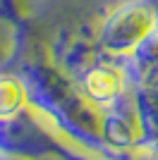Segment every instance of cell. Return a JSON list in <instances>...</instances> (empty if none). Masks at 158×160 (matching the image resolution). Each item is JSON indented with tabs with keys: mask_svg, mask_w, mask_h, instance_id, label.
I'll return each instance as SVG.
<instances>
[{
	"mask_svg": "<svg viewBox=\"0 0 158 160\" xmlns=\"http://www.w3.org/2000/svg\"><path fill=\"white\" fill-rule=\"evenodd\" d=\"M122 84H125L122 72H120L118 67H110V65L96 67V69H91L84 77V91L93 100H98V103L113 100L122 91Z\"/></svg>",
	"mask_w": 158,
	"mask_h": 160,
	"instance_id": "7a4b0ae2",
	"label": "cell"
},
{
	"mask_svg": "<svg viewBox=\"0 0 158 160\" xmlns=\"http://www.w3.org/2000/svg\"><path fill=\"white\" fill-rule=\"evenodd\" d=\"M26 91L17 79L12 77H0V120L12 117L24 108Z\"/></svg>",
	"mask_w": 158,
	"mask_h": 160,
	"instance_id": "3957f363",
	"label": "cell"
},
{
	"mask_svg": "<svg viewBox=\"0 0 158 160\" xmlns=\"http://www.w3.org/2000/svg\"><path fill=\"white\" fill-rule=\"evenodd\" d=\"M158 12L146 0H134L118 7L105 22L103 43L110 50H129L156 29Z\"/></svg>",
	"mask_w": 158,
	"mask_h": 160,
	"instance_id": "6da1fadb",
	"label": "cell"
}]
</instances>
